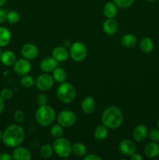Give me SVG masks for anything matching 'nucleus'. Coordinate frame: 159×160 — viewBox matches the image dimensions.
Returning <instances> with one entry per match:
<instances>
[{
	"instance_id": "obj_16",
	"label": "nucleus",
	"mask_w": 159,
	"mask_h": 160,
	"mask_svg": "<svg viewBox=\"0 0 159 160\" xmlns=\"http://www.w3.org/2000/svg\"><path fill=\"white\" fill-rule=\"evenodd\" d=\"M96 109V102L92 96H87L81 102V109L85 114H91Z\"/></svg>"
},
{
	"instance_id": "obj_33",
	"label": "nucleus",
	"mask_w": 159,
	"mask_h": 160,
	"mask_svg": "<svg viewBox=\"0 0 159 160\" xmlns=\"http://www.w3.org/2000/svg\"><path fill=\"white\" fill-rule=\"evenodd\" d=\"M0 95H1V97L5 101L10 100L12 98V96H13V92H12V89L9 88H3L1 91Z\"/></svg>"
},
{
	"instance_id": "obj_22",
	"label": "nucleus",
	"mask_w": 159,
	"mask_h": 160,
	"mask_svg": "<svg viewBox=\"0 0 159 160\" xmlns=\"http://www.w3.org/2000/svg\"><path fill=\"white\" fill-rule=\"evenodd\" d=\"M103 13L107 18H114L117 14V6L113 2H108L103 8Z\"/></svg>"
},
{
	"instance_id": "obj_2",
	"label": "nucleus",
	"mask_w": 159,
	"mask_h": 160,
	"mask_svg": "<svg viewBox=\"0 0 159 160\" xmlns=\"http://www.w3.org/2000/svg\"><path fill=\"white\" fill-rule=\"evenodd\" d=\"M123 112L116 106H109L106 108L101 115L103 125L108 129H117L123 123Z\"/></svg>"
},
{
	"instance_id": "obj_9",
	"label": "nucleus",
	"mask_w": 159,
	"mask_h": 160,
	"mask_svg": "<svg viewBox=\"0 0 159 160\" xmlns=\"http://www.w3.org/2000/svg\"><path fill=\"white\" fill-rule=\"evenodd\" d=\"M13 70L19 76L28 74V73L31 70V62L25 58L19 59L13 64Z\"/></svg>"
},
{
	"instance_id": "obj_29",
	"label": "nucleus",
	"mask_w": 159,
	"mask_h": 160,
	"mask_svg": "<svg viewBox=\"0 0 159 160\" xmlns=\"http://www.w3.org/2000/svg\"><path fill=\"white\" fill-rule=\"evenodd\" d=\"M50 134L55 138H59L62 137L64 134L63 127L61 126L59 123H55L51 127L50 130Z\"/></svg>"
},
{
	"instance_id": "obj_44",
	"label": "nucleus",
	"mask_w": 159,
	"mask_h": 160,
	"mask_svg": "<svg viewBox=\"0 0 159 160\" xmlns=\"http://www.w3.org/2000/svg\"><path fill=\"white\" fill-rule=\"evenodd\" d=\"M157 128L159 129V119L157 120Z\"/></svg>"
},
{
	"instance_id": "obj_1",
	"label": "nucleus",
	"mask_w": 159,
	"mask_h": 160,
	"mask_svg": "<svg viewBox=\"0 0 159 160\" xmlns=\"http://www.w3.org/2000/svg\"><path fill=\"white\" fill-rule=\"evenodd\" d=\"M25 138V131L20 125L15 123L8 126L2 132V142L10 148L20 146Z\"/></svg>"
},
{
	"instance_id": "obj_20",
	"label": "nucleus",
	"mask_w": 159,
	"mask_h": 160,
	"mask_svg": "<svg viewBox=\"0 0 159 160\" xmlns=\"http://www.w3.org/2000/svg\"><path fill=\"white\" fill-rule=\"evenodd\" d=\"M139 46H140V49L141 50L142 52L145 53V54H148V53L151 52L153 51L154 44L151 38L145 37L140 40Z\"/></svg>"
},
{
	"instance_id": "obj_42",
	"label": "nucleus",
	"mask_w": 159,
	"mask_h": 160,
	"mask_svg": "<svg viewBox=\"0 0 159 160\" xmlns=\"http://www.w3.org/2000/svg\"><path fill=\"white\" fill-rule=\"evenodd\" d=\"M2 132L0 131V142L2 141Z\"/></svg>"
},
{
	"instance_id": "obj_8",
	"label": "nucleus",
	"mask_w": 159,
	"mask_h": 160,
	"mask_svg": "<svg viewBox=\"0 0 159 160\" xmlns=\"http://www.w3.org/2000/svg\"><path fill=\"white\" fill-rule=\"evenodd\" d=\"M54 78L48 73L41 74L35 81V86L38 90L45 92L51 88L54 84Z\"/></svg>"
},
{
	"instance_id": "obj_25",
	"label": "nucleus",
	"mask_w": 159,
	"mask_h": 160,
	"mask_svg": "<svg viewBox=\"0 0 159 160\" xmlns=\"http://www.w3.org/2000/svg\"><path fill=\"white\" fill-rule=\"evenodd\" d=\"M108 128H106L104 125H100L95 128L94 131V137L98 141H103L108 137Z\"/></svg>"
},
{
	"instance_id": "obj_28",
	"label": "nucleus",
	"mask_w": 159,
	"mask_h": 160,
	"mask_svg": "<svg viewBox=\"0 0 159 160\" xmlns=\"http://www.w3.org/2000/svg\"><path fill=\"white\" fill-rule=\"evenodd\" d=\"M54 153V149H53L52 145L49 144H46L41 146L40 149V156L44 159H48L50 158Z\"/></svg>"
},
{
	"instance_id": "obj_24",
	"label": "nucleus",
	"mask_w": 159,
	"mask_h": 160,
	"mask_svg": "<svg viewBox=\"0 0 159 160\" xmlns=\"http://www.w3.org/2000/svg\"><path fill=\"white\" fill-rule=\"evenodd\" d=\"M11 32L8 28L0 27V47H5L10 42Z\"/></svg>"
},
{
	"instance_id": "obj_17",
	"label": "nucleus",
	"mask_w": 159,
	"mask_h": 160,
	"mask_svg": "<svg viewBox=\"0 0 159 160\" xmlns=\"http://www.w3.org/2000/svg\"><path fill=\"white\" fill-rule=\"evenodd\" d=\"M103 31L108 35H113L118 31V25L114 18H107L103 23Z\"/></svg>"
},
{
	"instance_id": "obj_12",
	"label": "nucleus",
	"mask_w": 159,
	"mask_h": 160,
	"mask_svg": "<svg viewBox=\"0 0 159 160\" xmlns=\"http://www.w3.org/2000/svg\"><path fill=\"white\" fill-rule=\"evenodd\" d=\"M12 157L14 160H30L32 158V155L26 148L17 146L12 151Z\"/></svg>"
},
{
	"instance_id": "obj_5",
	"label": "nucleus",
	"mask_w": 159,
	"mask_h": 160,
	"mask_svg": "<svg viewBox=\"0 0 159 160\" xmlns=\"http://www.w3.org/2000/svg\"><path fill=\"white\" fill-rule=\"evenodd\" d=\"M52 147L54 152L59 157L68 158L72 154V145L68 139L65 138H55L53 142Z\"/></svg>"
},
{
	"instance_id": "obj_14",
	"label": "nucleus",
	"mask_w": 159,
	"mask_h": 160,
	"mask_svg": "<svg viewBox=\"0 0 159 160\" xmlns=\"http://www.w3.org/2000/svg\"><path fill=\"white\" fill-rule=\"evenodd\" d=\"M59 62L51 57H46L40 62V68L45 73H52L53 70L57 68Z\"/></svg>"
},
{
	"instance_id": "obj_41",
	"label": "nucleus",
	"mask_w": 159,
	"mask_h": 160,
	"mask_svg": "<svg viewBox=\"0 0 159 160\" xmlns=\"http://www.w3.org/2000/svg\"><path fill=\"white\" fill-rule=\"evenodd\" d=\"M7 0H0V7H2V6H4L6 3Z\"/></svg>"
},
{
	"instance_id": "obj_35",
	"label": "nucleus",
	"mask_w": 159,
	"mask_h": 160,
	"mask_svg": "<svg viewBox=\"0 0 159 160\" xmlns=\"http://www.w3.org/2000/svg\"><path fill=\"white\" fill-rule=\"evenodd\" d=\"M48 99V97L45 95V94H40L37 95V103L39 106H44V105H47Z\"/></svg>"
},
{
	"instance_id": "obj_32",
	"label": "nucleus",
	"mask_w": 159,
	"mask_h": 160,
	"mask_svg": "<svg viewBox=\"0 0 159 160\" xmlns=\"http://www.w3.org/2000/svg\"><path fill=\"white\" fill-rule=\"evenodd\" d=\"M147 137L151 142H159V129L158 128H152L148 131Z\"/></svg>"
},
{
	"instance_id": "obj_37",
	"label": "nucleus",
	"mask_w": 159,
	"mask_h": 160,
	"mask_svg": "<svg viewBox=\"0 0 159 160\" xmlns=\"http://www.w3.org/2000/svg\"><path fill=\"white\" fill-rule=\"evenodd\" d=\"M6 16L7 13L3 9L0 7V23H3L6 20Z\"/></svg>"
},
{
	"instance_id": "obj_13",
	"label": "nucleus",
	"mask_w": 159,
	"mask_h": 160,
	"mask_svg": "<svg viewBox=\"0 0 159 160\" xmlns=\"http://www.w3.org/2000/svg\"><path fill=\"white\" fill-rule=\"evenodd\" d=\"M148 135V130L145 125L138 124L132 131V138L137 142H142L146 140Z\"/></svg>"
},
{
	"instance_id": "obj_34",
	"label": "nucleus",
	"mask_w": 159,
	"mask_h": 160,
	"mask_svg": "<svg viewBox=\"0 0 159 160\" xmlns=\"http://www.w3.org/2000/svg\"><path fill=\"white\" fill-rule=\"evenodd\" d=\"M13 119L17 123H23L25 119V114L22 110H16L13 113Z\"/></svg>"
},
{
	"instance_id": "obj_4",
	"label": "nucleus",
	"mask_w": 159,
	"mask_h": 160,
	"mask_svg": "<svg viewBox=\"0 0 159 160\" xmlns=\"http://www.w3.org/2000/svg\"><path fill=\"white\" fill-rule=\"evenodd\" d=\"M56 95L61 102L67 104L72 102L75 99L76 92L73 84L68 82H63L57 88Z\"/></svg>"
},
{
	"instance_id": "obj_10",
	"label": "nucleus",
	"mask_w": 159,
	"mask_h": 160,
	"mask_svg": "<svg viewBox=\"0 0 159 160\" xmlns=\"http://www.w3.org/2000/svg\"><path fill=\"white\" fill-rule=\"evenodd\" d=\"M20 53L22 56L28 60H32L37 58L38 56L39 50L35 45L31 43H26L22 46L20 49Z\"/></svg>"
},
{
	"instance_id": "obj_19",
	"label": "nucleus",
	"mask_w": 159,
	"mask_h": 160,
	"mask_svg": "<svg viewBox=\"0 0 159 160\" xmlns=\"http://www.w3.org/2000/svg\"><path fill=\"white\" fill-rule=\"evenodd\" d=\"M0 61L3 65L10 67V66L13 65L17 61V56L13 52L7 50V51L2 52L1 56H0Z\"/></svg>"
},
{
	"instance_id": "obj_43",
	"label": "nucleus",
	"mask_w": 159,
	"mask_h": 160,
	"mask_svg": "<svg viewBox=\"0 0 159 160\" xmlns=\"http://www.w3.org/2000/svg\"><path fill=\"white\" fill-rule=\"evenodd\" d=\"M147 2H154L155 1H157V0H146Z\"/></svg>"
},
{
	"instance_id": "obj_31",
	"label": "nucleus",
	"mask_w": 159,
	"mask_h": 160,
	"mask_svg": "<svg viewBox=\"0 0 159 160\" xmlns=\"http://www.w3.org/2000/svg\"><path fill=\"white\" fill-rule=\"evenodd\" d=\"M136 0H113V2L116 5L117 7L121 9H126L132 6Z\"/></svg>"
},
{
	"instance_id": "obj_23",
	"label": "nucleus",
	"mask_w": 159,
	"mask_h": 160,
	"mask_svg": "<svg viewBox=\"0 0 159 160\" xmlns=\"http://www.w3.org/2000/svg\"><path fill=\"white\" fill-rule=\"evenodd\" d=\"M87 147L81 142H75L72 145V153L77 157H84L87 155Z\"/></svg>"
},
{
	"instance_id": "obj_40",
	"label": "nucleus",
	"mask_w": 159,
	"mask_h": 160,
	"mask_svg": "<svg viewBox=\"0 0 159 160\" xmlns=\"http://www.w3.org/2000/svg\"><path fill=\"white\" fill-rule=\"evenodd\" d=\"M5 108V100L0 95V114L3 112Z\"/></svg>"
},
{
	"instance_id": "obj_11",
	"label": "nucleus",
	"mask_w": 159,
	"mask_h": 160,
	"mask_svg": "<svg viewBox=\"0 0 159 160\" xmlns=\"http://www.w3.org/2000/svg\"><path fill=\"white\" fill-rule=\"evenodd\" d=\"M118 148L119 151L123 153V155L127 156H130L131 155L136 152L137 146H136L135 142H132L129 139H124L121 141L118 145Z\"/></svg>"
},
{
	"instance_id": "obj_3",
	"label": "nucleus",
	"mask_w": 159,
	"mask_h": 160,
	"mask_svg": "<svg viewBox=\"0 0 159 160\" xmlns=\"http://www.w3.org/2000/svg\"><path fill=\"white\" fill-rule=\"evenodd\" d=\"M55 119V112L51 106L44 105L39 106L35 112V120L41 127H48L54 122Z\"/></svg>"
},
{
	"instance_id": "obj_6",
	"label": "nucleus",
	"mask_w": 159,
	"mask_h": 160,
	"mask_svg": "<svg viewBox=\"0 0 159 160\" xmlns=\"http://www.w3.org/2000/svg\"><path fill=\"white\" fill-rule=\"evenodd\" d=\"M70 55L75 62H82L87 57V47L81 42H74L70 46Z\"/></svg>"
},
{
	"instance_id": "obj_36",
	"label": "nucleus",
	"mask_w": 159,
	"mask_h": 160,
	"mask_svg": "<svg viewBox=\"0 0 159 160\" xmlns=\"http://www.w3.org/2000/svg\"><path fill=\"white\" fill-rule=\"evenodd\" d=\"M102 158L95 154H88L84 156V160H101Z\"/></svg>"
},
{
	"instance_id": "obj_18",
	"label": "nucleus",
	"mask_w": 159,
	"mask_h": 160,
	"mask_svg": "<svg viewBox=\"0 0 159 160\" xmlns=\"http://www.w3.org/2000/svg\"><path fill=\"white\" fill-rule=\"evenodd\" d=\"M143 152L147 157L150 159H154L159 156V145L157 142H149L145 145Z\"/></svg>"
},
{
	"instance_id": "obj_21",
	"label": "nucleus",
	"mask_w": 159,
	"mask_h": 160,
	"mask_svg": "<svg viewBox=\"0 0 159 160\" xmlns=\"http://www.w3.org/2000/svg\"><path fill=\"white\" fill-rule=\"evenodd\" d=\"M137 39L132 34H126L121 38V44L127 48H132L137 45Z\"/></svg>"
},
{
	"instance_id": "obj_45",
	"label": "nucleus",
	"mask_w": 159,
	"mask_h": 160,
	"mask_svg": "<svg viewBox=\"0 0 159 160\" xmlns=\"http://www.w3.org/2000/svg\"><path fill=\"white\" fill-rule=\"evenodd\" d=\"M1 54H2V52H1V49H0V56H1Z\"/></svg>"
},
{
	"instance_id": "obj_27",
	"label": "nucleus",
	"mask_w": 159,
	"mask_h": 160,
	"mask_svg": "<svg viewBox=\"0 0 159 160\" xmlns=\"http://www.w3.org/2000/svg\"><path fill=\"white\" fill-rule=\"evenodd\" d=\"M20 84L23 88H32L33 86L35 85V80L32 76L29 74L23 75L20 79Z\"/></svg>"
},
{
	"instance_id": "obj_39",
	"label": "nucleus",
	"mask_w": 159,
	"mask_h": 160,
	"mask_svg": "<svg viewBox=\"0 0 159 160\" xmlns=\"http://www.w3.org/2000/svg\"><path fill=\"white\" fill-rule=\"evenodd\" d=\"M131 160H143V156L139 153L134 152L130 156Z\"/></svg>"
},
{
	"instance_id": "obj_30",
	"label": "nucleus",
	"mask_w": 159,
	"mask_h": 160,
	"mask_svg": "<svg viewBox=\"0 0 159 160\" xmlns=\"http://www.w3.org/2000/svg\"><path fill=\"white\" fill-rule=\"evenodd\" d=\"M20 16L18 12L15 10H11L7 12V16H6V20L9 22V23H17L20 21Z\"/></svg>"
},
{
	"instance_id": "obj_38",
	"label": "nucleus",
	"mask_w": 159,
	"mask_h": 160,
	"mask_svg": "<svg viewBox=\"0 0 159 160\" xmlns=\"http://www.w3.org/2000/svg\"><path fill=\"white\" fill-rule=\"evenodd\" d=\"M12 159V156L8 152L0 153V160H11Z\"/></svg>"
},
{
	"instance_id": "obj_26",
	"label": "nucleus",
	"mask_w": 159,
	"mask_h": 160,
	"mask_svg": "<svg viewBox=\"0 0 159 160\" xmlns=\"http://www.w3.org/2000/svg\"><path fill=\"white\" fill-rule=\"evenodd\" d=\"M52 77L55 81L59 83V84H62V83L65 82V80H66V72L64 69L57 67L53 70Z\"/></svg>"
},
{
	"instance_id": "obj_15",
	"label": "nucleus",
	"mask_w": 159,
	"mask_h": 160,
	"mask_svg": "<svg viewBox=\"0 0 159 160\" xmlns=\"http://www.w3.org/2000/svg\"><path fill=\"white\" fill-rule=\"evenodd\" d=\"M70 53L63 46H56L51 52V56L58 62H65L68 59Z\"/></svg>"
},
{
	"instance_id": "obj_7",
	"label": "nucleus",
	"mask_w": 159,
	"mask_h": 160,
	"mask_svg": "<svg viewBox=\"0 0 159 160\" xmlns=\"http://www.w3.org/2000/svg\"><path fill=\"white\" fill-rule=\"evenodd\" d=\"M58 123L63 128H70L73 126L76 121V116L73 111L65 109L59 112L57 117Z\"/></svg>"
}]
</instances>
